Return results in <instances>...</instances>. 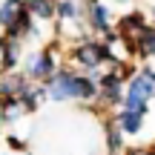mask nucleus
I'll use <instances>...</instances> for the list:
<instances>
[{
	"label": "nucleus",
	"mask_w": 155,
	"mask_h": 155,
	"mask_svg": "<svg viewBox=\"0 0 155 155\" xmlns=\"http://www.w3.org/2000/svg\"><path fill=\"white\" fill-rule=\"evenodd\" d=\"M49 95L52 98H92L95 89L89 81L75 75H58L55 81L49 83Z\"/></svg>",
	"instance_id": "obj_1"
},
{
	"label": "nucleus",
	"mask_w": 155,
	"mask_h": 155,
	"mask_svg": "<svg viewBox=\"0 0 155 155\" xmlns=\"http://www.w3.org/2000/svg\"><path fill=\"white\" fill-rule=\"evenodd\" d=\"M155 95V75L152 72H144L141 78H135L132 86L127 92V109H135V112H144L147 101Z\"/></svg>",
	"instance_id": "obj_2"
},
{
	"label": "nucleus",
	"mask_w": 155,
	"mask_h": 155,
	"mask_svg": "<svg viewBox=\"0 0 155 155\" xmlns=\"http://www.w3.org/2000/svg\"><path fill=\"white\" fill-rule=\"evenodd\" d=\"M109 52L104 49V46H95V43H86V46H81L78 49V61L83 63V66H95V63L101 61V58H106Z\"/></svg>",
	"instance_id": "obj_3"
},
{
	"label": "nucleus",
	"mask_w": 155,
	"mask_h": 155,
	"mask_svg": "<svg viewBox=\"0 0 155 155\" xmlns=\"http://www.w3.org/2000/svg\"><path fill=\"white\" fill-rule=\"evenodd\" d=\"M20 12H23V3H20V0H6L3 9H0V23H3V26H12V23L17 20Z\"/></svg>",
	"instance_id": "obj_4"
},
{
	"label": "nucleus",
	"mask_w": 155,
	"mask_h": 155,
	"mask_svg": "<svg viewBox=\"0 0 155 155\" xmlns=\"http://www.w3.org/2000/svg\"><path fill=\"white\" fill-rule=\"evenodd\" d=\"M52 69H55V63H52L49 55H35L32 61H29V72L32 75H49Z\"/></svg>",
	"instance_id": "obj_5"
},
{
	"label": "nucleus",
	"mask_w": 155,
	"mask_h": 155,
	"mask_svg": "<svg viewBox=\"0 0 155 155\" xmlns=\"http://www.w3.org/2000/svg\"><path fill=\"white\" fill-rule=\"evenodd\" d=\"M121 127L127 129V132H138V127H141V112L127 109V112L121 115Z\"/></svg>",
	"instance_id": "obj_6"
},
{
	"label": "nucleus",
	"mask_w": 155,
	"mask_h": 155,
	"mask_svg": "<svg viewBox=\"0 0 155 155\" xmlns=\"http://www.w3.org/2000/svg\"><path fill=\"white\" fill-rule=\"evenodd\" d=\"M29 9H32L38 17H52V6H49V0H32V3H29Z\"/></svg>",
	"instance_id": "obj_7"
},
{
	"label": "nucleus",
	"mask_w": 155,
	"mask_h": 155,
	"mask_svg": "<svg viewBox=\"0 0 155 155\" xmlns=\"http://www.w3.org/2000/svg\"><path fill=\"white\" fill-rule=\"evenodd\" d=\"M15 61H17V43L3 40V66H12Z\"/></svg>",
	"instance_id": "obj_8"
},
{
	"label": "nucleus",
	"mask_w": 155,
	"mask_h": 155,
	"mask_svg": "<svg viewBox=\"0 0 155 155\" xmlns=\"http://www.w3.org/2000/svg\"><path fill=\"white\" fill-rule=\"evenodd\" d=\"M92 20H95V29H106V9L104 6H92Z\"/></svg>",
	"instance_id": "obj_9"
},
{
	"label": "nucleus",
	"mask_w": 155,
	"mask_h": 155,
	"mask_svg": "<svg viewBox=\"0 0 155 155\" xmlns=\"http://www.w3.org/2000/svg\"><path fill=\"white\" fill-rule=\"evenodd\" d=\"M144 52L155 55V32H144Z\"/></svg>",
	"instance_id": "obj_10"
},
{
	"label": "nucleus",
	"mask_w": 155,
	"mask_h": 155,
	"mask_svg": "<svg viewBox=\"0 0 155 155\" xmlns=\"http://www.w3.org/2000/svg\"><path fill=\"white\" fill-rule=\"evenodd\" d=\"M61 15L72 17V15H75V6H72V3H61Z\"/></svg>",
	"instance_id": "obj_11"
},
{
	"label": "nucleus",
	"mask_w": 155,
	"mask_h": 155,
	"mask_svg": "<svg viewBox=\"0 0 155 155\" xmlns=\"http://www.w3.org/2000/svg\"><path fill=\"white\" fill-rule=\"evenodd\" d=\"M129 155H155V152H147V150H138V152H129Z\"/></svg>",
	"instance_id": "obj_12"
}]
</instances>
